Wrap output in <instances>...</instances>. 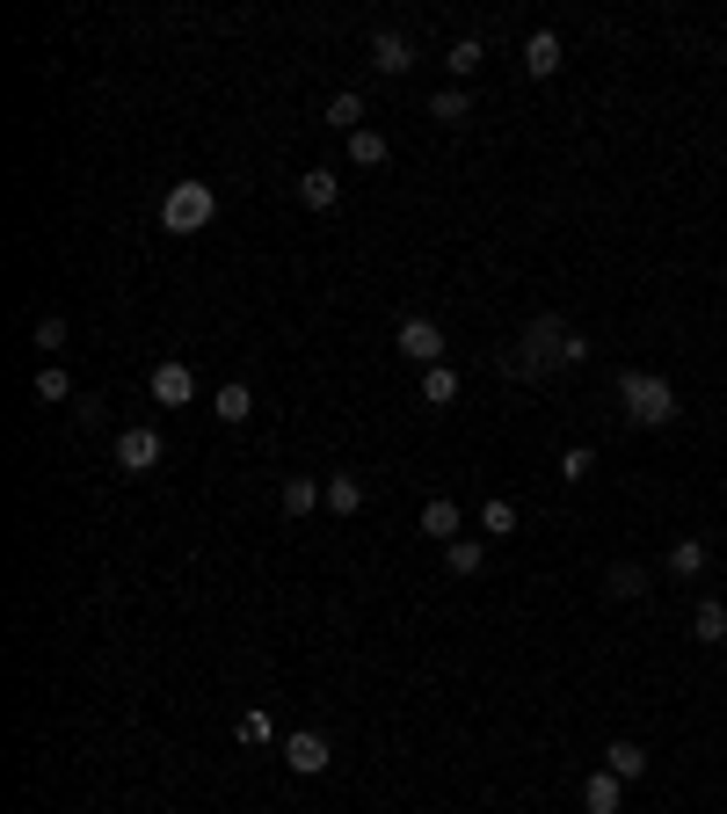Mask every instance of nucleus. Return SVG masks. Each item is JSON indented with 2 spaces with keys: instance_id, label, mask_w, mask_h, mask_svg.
<instances>
[{
  "instance_id": "nucleus-1",
  "label": "nucleus",
  "mask_w": 727,
  "mask_h": 814,
  "mask_svg": "<svg viewBox=\"0 0 727 814\" xmlns=\"http://www.w3.org/2000/svg\"><path fill=\"white\" fill-rule=\"evenodd\" d=\"M575 364H589V342L554 313H538L531 328L495 357V371H509V379H546V371H575Z\"/></svg>"
},
{
  "instance_id": "nucleus-2",
  "label": "nucleus",
  "mask_w": 727,
  "mask_h": 814,
  "mask_svg": "<svg viewBox=\"0 0 727 814\" xmlns=\"http://www.w3.org/2000/svg\"><path fill=\"white\" fill-rule=\"evenodd\" d=\"M619 408L625 422H641V430H670L676 422V385L662 371H619Z\"/></svg>"
},
{
  "instance_id": "nucleus-3",
  "label": "nucleus",
  "mask_w": 727,
  "mask_h": 814,
  "mask_svg": "<svg viewBox=\"0 0 727 814\" xmlns=\"http://www.w3.org/2000/svg\"><path fill=\"white\" fill-rule=\"evenodd\" d=\"M211 219H219V190H211V182L182 175V182L160 190V233H204Z\"/></svg>"
},
{
  "instance_id": "nucleus-4",
  "label": "nucleus",
  "mask_w": 727,
  "mask_h": 814,
  "mask_svg": "<svg viewBox=\"0 0 727 814\" xmlns=\"http://www.w3.org/2000/svg\"><path fill=\"white\" fill-rule=\"evenodd\" d=\"M393 349L400 357H408V364H422V371H436L451 357V342H444V328H436L430 313H408V320H400L393 328Z\"/></svg>"
},
{
  "instance_id": "nucleus-5",
  "label": "nucleus",
  "mask_w": 727,
  "mask_h": 814,
  "mask_svg": "<svg viewBox=\"0 0 727 814\" xmlns=\"http://www.w3.org/2000/svg\"><path fill=\"white\" fill-rule=\"evenodd\" d=\"M284 763H292L298 779H320V771L335 763V749H328L320 728H292V734H284Z\"/></svg>"
},
{
  "instance_id": "nucleus-6",
  "label": "nucleus",
  "mask_w": 727,
  "mask_h": 814,
  "mask_svg": "<svg viewBox=\"0 0 727 814\" xmlns=\"http://www.w3.org/2000/svg\"><path fill=\"white\" fill-rule=\"evenodd\" d=\"M146 393H154L160 408H190V400H197V371H190V364H175V357H168V364H154Z\"/></svg>"
},
{
  "instance_id": "nucleus-7",
  "label": "nucleus",
  "mask_w": 727,
  "mask_h": 814,
  "mask_svg": "<svg viewBox=\"0 0 727 814\" xmlns=\"http://www.w3.org/2000/svg\"><path fill=\"white\" fill-rule=\"evenodd\" d=\"M160 466V430H124L117 436V473H154Z\"/></svg>"
},
{
  "instance_id": "nucleus-8",
  "label": "nucleus",
  "mask_w": 727,
  "mask_h": 814,
  "mask_svg": "<svg viewBox=\"0 0 727 814\" xmlns=\"http://www.w3.org/2000/svg\"><path fill=\"white\" fill-rule=\"evenodd\" d=\"M415 531L422 538H436V546H451V538H466V517H459V503H422V517H415Z\"/></svg>"
},
{
  "instance_id": "nucleus-9",
  "label": "nucleus",
  "mask_w": 727,
  "mask_h": 814,
  "mask_svg": "<svg viewBox=\"0 0 727 814\" xmlns=\"http://www.w3.org/2000/svg\"><path fill=\"white\" fill-rule=\"evenodd\" d=\"M298 204H306V211H335V204H343V175H335V168H306V175H298Z\"/></svg>"
},
{
  "instance_id": "nucleus-10",
  "label": "nucleus",
  "mask_w": 727,
  "mask_h": 814,
  "mask_svg": "<svg viewBox=\"0 0 727 814\" xmlns=\"http://www.w3.org/2000/svg\"><path fill=\"white\" fill-rule=\"evenodd\" d=\"M662 568H670L676 582H698V574L713 568V546H706V538H676V546H670V560H662Z\"/></svg>"
},
{
  "instance_id": "nucleus-11",
  "label": "nucleus",
  "mask_w": 727,
  "mask_h": 814,
  "mask_svg": "<svg viewBox=\"0 0 727 814\" xmlns=\"http://www.w3.org/2000/svg\"><path fill=\"white\" fill-rule=\"evenodd\" d=\"M371 66H379L386 81H400V73L415 66V52H408V36H400V30H379V36H371Z\"/></svg>"
},
{
  "instance_id": "nucleus-12",
  "label": "nucleus",
  "mask_w": 727,
  "mask_h": 814,
  "mask_svg": "<svg viewBox=\"0 0 727 814\" xmlns=\"http://www.w3.org/2000/svg\"><path fill=\"white\" fill-rule=\"evenodd\" d=\"M320 509L357 517V509H364V480H357V473H328V480H320Z\"/></svg>"
},
{
  "instance_id": "nucleus-13",
  "label": "nucleus",
  "mask_w": 727,
  "mask_h": 814,
  "mask_svg": "<svg viewBox=\"0 0 727 814\" xmlns=\"http://www.w3.org/2000/svg\"><path fill=\"white\" fill-rule=\"evenodd\" d=\"M619 807H625V779H611V771L582 779V814H619Z\"/></svg>"
},
{
  "instance_id": "nucleus-14",
  "label": "nucleus",
  "mask_w": 727,
  "mask_h": 814,
  "mask_svg": "<svg viewBox=\"0 0 727 814\" xmlns=\"http://www.w3.org/2000/svg\"><path fill=\"white\" fill-rule=\"evenodd\" d=\"M524 73H531V81H554V73H560V36L554 30H531V44H524Z\"/></svg>"
},
{
  "instance_id": "nucleus-15",
  "label": "nucleus",
  "mask_w": 727,
  "mask_h": 814,
  "mask_svg": "<svg viewBox=\"0 0 727 814\" xmlns=\"http://www.w3.org/2000/svg\"><path fill=\"white\" fill-rule=\"evenodd\" d=\"M277 509L284 517H313V509H320V480H313V473H292V480L277 487Z\"/></svg>"
},
{
  "instance_id": "nucleus-16",
  "label": "nucleus",
  "mask_w": 727,
  "mask_h": 814,
  "mask_svg": "<svg viewBox=\"0 0 727 814\" xmlns=\"http://www.w3.org/2000/svg\"><path fill=\"white\" fill-rule=\"evenodd\" d=\"M692 641H698V647H720V641H727V604H720V596H698V611H692Z\"/></svg>"
},
{
  "instance_id": "nucleus-17",
  "label": "nucleus",
  "mask_w": 727,
  "mask_h": 814,
  "mask_svg": "<svg viewBox=\"0 0 727 814\" xmlns=\"http://www.w3.org/2000/svg\"><path fill=\"white\" fill-rule=\"evenodd\" d=\"M655 582H647V568L641 560H619V568L604 574V596H619V604H633V596H647Z\"/></svg>"
},
{
  "instance_id": "nucleus-18",
  "label": "nucleus",
  "mask_w": 727,
  "mask_h": 814,
  "mask_svg": "<svg viewBox=\"0 0 727 814\" xmlns=\"http://www.w3.org/2000/svg\"><path fill=\"white\" fill-rule=\"evenodd\" d=\"M604 771H611V779H625V785H633V779L647 771V749H641V742H611V749H604Z\"/></svg>"
},
{
  "instance_id": "nucleus-19",
  "label": "nucleus",
  "mask_w": 727,
  "mask_h": 814,
  "mask_svg": "<svg viewBox=\"0 0 727 814\" xmlns=\"http://www.w3.org/2000/svg\"><path fill=\"white\" fill-rule=\"evenodd\" d=\"M211 408H219V422H247V415H255V393H247L241 379H225V385H219V400H211Z\"/></svg>"
},
{
  "instance_id": "nucleus-20",
  "label": "nucleus",
  "mask_w": 727,
  "mask_h": 814,
  "mask_svg": "<svg viewBox=\"0 0 727 814\" xmlns=\"http://www.w3.org/2000/svg\"><path fill=\"white\" fill-rule=\"evenodd\" d=\"M444 568L451 574H481L487 568V546H481V538H451V546H444Z\"/></svg>"
},
{
  "instance_id": "nucleus-21",
  "label": "nucleus",
  "mask_w": 727,
  "mask_h": 814,
  "mask_svg": "<svg viewBox=\"0 0 727 814\" xmlns=\"http://www.w3.org/2000/svg\"><path fill=\"white\" fill-rule=\"evenodd\" d=\"M328 124H335V131H364V95H357V87H335Z\"/></svg>"
},
{
  "instance_id": "nucleus-22",
  "label": "nucleus",
  "mask_w": 727,
  "mask_h": 814,
  "mask_svg": "<svg viewBox=\"0 0 727 814\" xmlns=\"http://www.w3.org/2000/svg\"><path fill=\"white\" fill-rule=\"evenodd\" d=\"M386 154H393V146H386V131H371V124H364V131H349V160H357V168H379Z\"/></svg>"
},
{
  "instance_id": "nucleus-23",
  "label": "nucleus",
  "mask_w": 727,
  "mask_h": 814,
  "mask_svg": "<svg viewBox=\"0 0 727 814\" xmlns=\"http://www.w3.org/2000/svg\"><path fill=\"white\" fill-rule=\"evenodd\" d=\"M430 117H436V124H466V117H473L466 87H436V95H430Z\"/></svg>"
},
{
  "instance_id": "nucleus-24",
  "label": "nucleus",
  "mask_w": 727,
  "mask_h": 814,
  "mask_svg": "<svg viewBox=\"0 0 727 814\" xmlns=\"http://www.w3.org/2000/svg\"><path fill=\"white\" fill-rule=\"evenodd\" d=\"M233 734H241L247 749H262V742H277V720H270V712H262V706H247L241 720H233Z\"/></svg>"
},
{
  "instance_id": "nucleus-25",
  "label": "nucleus",
  "mask_w": 727,
  "mask_h": 814,
  "mask_svg": "<svg viewBox=\"0 0 727 814\" xmlns=\"http://www.w3.org/2000/svg\"><path fill=\"white\" fill-rule=\"evenodd\" d=\"M422 400H430V408H451V400H459V371H451V364L422 371Z\"/></svg>"
},
{
  "instance_id": "nucleus-26",
  "label": "nucleus",
  "mask_w": 727,
  "mask_h": 814,
  "mask_svg": "<svg viewBox=\"0 0 727 814\" xmlns=\"http://www.w3.org/2000/svg\"><path fill=\"white\" fill-rule=\"evenodd\" d=\"M30 393L44 400V408H59V400H73V379H66V371H59V364H44V371H36V379H30Z\"/></svg>"
},
{
  "instance_id": "nucleus-27",
  "label": "nucleus",
  "mask_w": 727,
  "mask_h": 814,
  "mask_svg": "<svg viewBox=\"0 0 727 814\" xmlns=\"http://www.w3.org/2000/svg\"><path fill=\"white\" fill-rule=\"evenodd\" d=\"M481 36H459V44H451V81H466V73H481Z\"/></svg>"
},
{
  "instance_id": "nucleus-28",
  "label": "nucleus",
  "mask_w": 727,
  "mask_h": 814,
  "mask_svg": "<svg viewBox=\"0 0 727 814\" xmlns=\"http://www.w3.org/2000/svg\"><path fill=\"white\" fill-rule=\"evenodd\" d=\"M589 473H597V451H589V444L560 451V480H589Z\"/></svg>"
},
{
  "instance_id": "nucleus-29",
  "label": "nucleus",
  "mask_w": 727,
  "mask_h": 814,
  "mask_svg": "<svg viewBox=\"0 0 727 814\" xmlns=\"http://www.w3.org/2000/svg\"><path fill=\"white\" fill-rule=\"evenodd\" d=\"M481 531H487V538H509V531H517V509H509L503 495H495V503L481 509Z\"/></svg>"
},
{
  "instance_id": "nucleus-30",
  "label": "nucleus",
  "mask_w": 727,
  "mask_h": 814,
  "mask_svg": "<svg viewBox=\"0 0 727 814\" xmlns=\"http://www.w3.org/2000/svg\"><path fill=\"white\" fill-rule=\"evenodd\" d=\"M30 342H36V349H66V320H59V313H44Z\"/></svg>"
}]
</instances>
